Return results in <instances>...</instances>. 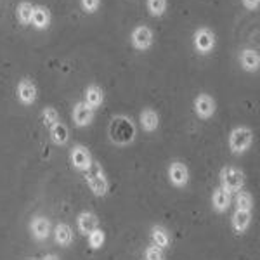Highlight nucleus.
<instances>
[{
	"label": "nucleus",
	"mask_w": 260,
	"mask_h": 260,
	"mask_svg": "<svg viewBox=\"0 0 260 260\" xmlns=\"http://www.w3.org/2000/svg\"><path fill=\"white\" fill-rule=\"evenodd\" d=\"M108 134H110V141L116 146H128L136 139V125L134 121L125 115L113 116L110 127H108Z\"/></svg>",
	"instance_id": "nucleus-1"
},
{
	"label": "nucleus",
	"mask_w": 260,
	"mask_h": 260,
	"mask_svg": "<svg viewBox=\"0 0 260 260\" xmlns=\"http://www.w3.org/2000/svg\"><path fill=\"white\" fill-rule=\"evenodd\" d=\"M83 177H85V182L89 186V189L92 191V194L98 196V198H103V196L108 194L110 191V179H108L106 172H104L103 165L99 161H92L90 169L87 172H83Z\"/></svg>",
	"instance_id": "nucleus-2"
},
{
	"label": "nucleus",
	"mask_w": 260,
	"mask_h": 260,
	"mask_svg": "<svg viewBox=\"0 0 260 260\" xmlns=\"http://www.w3.org/2000/svg\"><path fill=\"white\" fill-rule=\"evenodd\" d=\"M228 144L233 154H245L253 144V130L246 127V125H240V127L233 128L229 132Z\"/></svg>",
	"instance_id": "nucleus-3"
},
{
	"label": "nucleus",
	"mask_w": 260,
	"mask_h": 260,
	"mask_svg": "<svg viewBox=\"0 0 260 260\" xmlns=\"http://www.w3.org/2000/svg\"><path fill=\"white\" fill-rule=\"evenodd\" d=\"M219 180L222 189H225L231 194H236L245 187V172L234 165H225L220 169Z\"/></svg>",
	"instance_id": "nucleus-4"
},
{
	"label": "nucleus",
	"mask_w": 260,
	"mask_h": 260,
	"mask_svg": "<svg viewBox=\"0 0 260 260\" xmlns=\"http://www.w3.org/2000/svg\"><path fill=\"white\" fill-rule=\"evenodd\" d=\"M215 33H213L210 28L201 26L194 31V37H192V45H194L196 52L201 54V56H207L210 54L213 49H215Z\"/></svg>",
	"instance_id": "nucleus-5"
},
{
	"label": "nucleus",
	"mask_w": 260,
	"mask_h": 260,
	"mask_svg": "<svg viewBox=\"0 0 260 260\" xmlns=\"http://www.w3.org/2000/svg\"><path fill=\"white\" fill-rule=\"evenodd\" d=\"M92 161H94V158H92V153L90 149L87 148V146L83 144H75L73 148L70 151V163L71 167H73L77 172H87L90 169Z\"/></svg>",
	"instance_id": "nucleus-6"
},
{
	"label": "nucleus",
	"mask_w": 260,
	"mask_h": 260,
	"mask_svg": "<svg viewBox=\"0 0 260 260\" xmlns=\"http://www.w3.org/2000/svg\"><path fill=\"white\" fill-rule=\"evenodd\" d=\"M130 44H132L134 49L141 50V52L149 50L154 44L153 30H151L149 26H146V24H139V26H136L132 30V33H130Z\"/></svg>",
	"instance_id": "nucleus-7"
},
{
	"label": "nucleus",
	"mask_w": 260,
	"mask_h": 260,
	"mask_svg": "<svg viewBox=\"0 0 260 260\" xmlns=\"http://www.w3.org/2000/svg\"><path fill=\"white\" fill-rule=\"evenodd\" d=\"M167 174H169L170 184L174 187H177V189H182V187H186L189 184V169H187V165L184 161H172Z\"/></svg>",
	"instance_id": "nucleus-8"
},
{
	"label": "nucleus",
	"mask_w": 260,
	"mask_h": 260,
	"mask_svg": "<svg viewBox=\"0 0 260 260\" xmlns=\"http://www.w3.org/2000/svg\"><path fill=\"white\" fill-rule=\"evenodd\" d=\"M192 106H194L196 116L201 118V120H210L212 116L215 115V111H217L215 99H213L210 94H205V92H203V94L196 95Z\"/></svg>",
	"instance_id": "nucleus-9"
},
{
	"label": "nucleus",
	"mask_w": 260,
	"mask_h": 260,
	"mask_svg": "<svg viewBox=\"0 0 260 260\" xmlns=\"http://www.w3.org/2000/svg\"><path fill=\"white\" fill-rule=\"evenodd\" d=\"M30 233L35 241H45L52 234V224L45 215H35L30 222Z\"/></svg>",
	"instance_id": "nucleus-10"
},
{
	"label": "nucleus",
	"mask_w": 260,
	"mask_h": 260,
	"mask_svg": "<svg viewBox=\"0 0 260 260\" xmlns=\"http://www.w3.org/2000/svg\"><path fill=\"white\" fill-rule=\"evenodd\" d=\"M16 94H18V101L23 106H31V104H35L39 90H37L35 82L30 80V78H23V80H19L18 83Z\"/></svg>",
	"instance_id": "nucleus-11"
},
{
	"label": "nucleus",
	"mask_w": 260,
	"mask_h": 260,
	"mask_svg": "<svg viewBox=\"0 0 260 260\" xmlns=\"http://www.w3.org/2000/svg\"><path fill=\"white\" fill-rule=\"evenodd\" d=\"M94 115H95V111L87 106L83 101H78L73 106V111H71L73 123H75V127H78V128L89 127L92 121H94Z\"/></svg>",
	"instance_id": "nucleus-12"
},
{
	"label": "nucleus",
	"mask_w": 260,
	"mask_h": 260,
	"mask_svg": "<svg viewBox=\"0 0 260 260\" xmlns=\"http://www.w3.org/2000/svg\"><path fill=\"white\" fill-rule=\"evenodd\" d=\"M77 228L78 233L83 236H89L92 231H95L99 228V219L94 212H82L77 217Z\"/></svg>",
	"instance_id": "nucleus-13"
},
{
	"label": "nucleus",
	"mask_w": 260,
	"mask_h": 260,
	"mask_svg": "<svg viewBox=\"0 0 260 260\" xmlns=\"http://www.w3.org/2000/svg\"><path fill=\"white\" fill-rule=\"evenodd\" d=\"M231 203H233V194L228 192L222 187H215L212 192V208L215 210L217 213H224L229 210Z\"/></svg>",
	"instance_id": "nucleus-14"
},
{
	"label": "nucleus",
	"mask_w": 260,
	"mask_h": 260,
	"mask_svg": "<svg viewBox=\"0 0 260 260\" xmlns=\"http://www.w3.org/2000/svg\"><path fill=\"white\" fill-rule=\"evenodd\" d=\"M151 245H154V246H158L160 250H167V248H170V245H172V234H170V231L165 228V225H160V224H156V225H153L151 228Z\"/></svg>",
	"instance_id": "nucleus-15"
},
{
	"label": "nucleus",
	"mask_w": 260,
	"mask_h": 260,
	"mask_svg": "<svg viewBox=\"0 0 260 260\" xmlns=\"http://www.w3.org/2000/svg\"><path fill=\"white\" fill-rule=\"evenodd\" d=\"M139 123L144 132H156L158 127H160V115H158L156 110L153 108H144L139 115Z\"/></svg>",
	"instance_id": "nucleus-16"
},
{
	"label": "nucleus",
	"mask_w": 260,
	"mask_h": 260,
	"mask_svg": "<svg viewBox=\"0 0 260 260\" xmlns=\"http://www.w3.org/2000/svg\"><path fill=\"white\" fill-rule=\"evenodd\" d=\"M240 64L248 73H255L260 68V54L255 49H243L240 52Z\"/></svg>",
	"instance_id": "nucleus-17"
},
{
	"label": "nucleus",
	"mask_w": 260,
	"mask_h": 260,
	"mask_svg": "<svg viewBox=\"0 0 260 260\" xmlns=\"http://www.w3.org/2000/svg\"><path fill=\"white\" fill-rule=\"evenodd\" d=\"M83 103H85L89 108H92L94 111L98 110V108H101L104 103L103 89H101L99 85H95V83H90V85L85 89V92H83Z\"/></svg>",
	"instance_id": "nucleus-18"
},
{
	"label": "nucleus",
	"mask_w": 260,
	"mask_h": 260,
	"mask_svg": "<svg viewBox=\"0 0 260 260\" xmlns=\"http://www.w3.org/2000/svg\"><path fill=\"white\" fill-rule=\"evenodd\" d=\"M52 234H54V241H56L59 246H62V248L70 246L75 240L73 229H71V225L66 224V222H59V224L54 228Z\"/></svg>",
	"instance_id": "nucleus-19"
},
{
	"label": "nucleus",
	"mask_w": 260,
	"mask_h": 260,
	"mask_svg": "<svg viewBox=\"0 0 260 260\" xmlns=\"http://www.w3.org/2000/svg\"><path fill=\"white\" fill-rule=\"evenodd\" d=\"M251 224V212L245 210H234L231 217V228L236 234H245Z\"/></svg>",
	"instance_id": "nucleus-20"
},
{
	"label": "nucleus",
	"mask_w": 260,
	"mask_h": 260,
	"mask_svg": "<svg viewBox=\"0 0 260 260\" xmlns=\"http://www.w3.org/2000/svg\"><path fill=\"white\" fill-rule=\"evenodd\" d=\"M31 26L35 30H47L50 26V11L44 6H35L33 7V16H31Z\"/></svg>",
	"instance_id": "nucleus-21"
},
{
	"label": "nucleus",
	"mask_w": 260,
	"mask_h": 260,
	"mask_svg": "<svg viewBox=\"0 0 260 260\" xmlns=\"http://www.w3.org/2000/svg\"><path fill=\"white\" fill-rule=\"evenodd\" d=\"M49 136L50 141L56 146H66L70 142V130L61 120L57 123H54L52 127H49Z\"/></svg>",
	"instance_id": "nucleus-22"
},
{
	"label": "nucleus",
	"mask_w": 260,
	"mask_h": 260,
	"mask_svg": "<svg viewBox=\"0 0 260 260\" xmlns=\"http://www.w3.org/2000/svg\"><path fill=\"white\" fill-rule=\"evenodd\" d=\"M33 4L31 2H26V0H23V2L18 4V9H16V16H18V21L23 26H28V24H31V16H33Z\"/></svg>",
	"instance_id": "nucleus-23"
},
{
	"label": "nucleus",
	"mask_w": 260,
	"mask_h": 260,
	"mask_svg": "<svg viewBox=\"0 0 260 260\" xmlns=\"http://www.w3.org/2000/svg\"><path fill=\"white\" fill-rule=\"evenodd\" d=\"M234 207L236 210H245L251 212L253 210V196L248 191H240L234 194Z\"/></svg>",
	"instance_id": "nucleus-24"
},
{
	"label": "nucleus",
	"mask_w": 260,
	"mask_h": 260,
	"mask_svg": "<svg viewBox=\"0 0 260 260\" xmlns=\"http://www.w3.org/2000/svg\"><path fill=\"white\" fill-rule=\"evenodd\" d=\"M146 7L153 18H161L167 12V0H146Z\"/></svg>",
	"instance_id": "nucleus-25"
},
{
	"label": "nucleus",
	"mask_w": 260,
	"mask_h": 260,
	"mask_svg": "<svg viewBox=\"0 0 260 260\" xmlns=\"http://www.w3.org/2000/svg\"><path fill=\"white\" fill-rule=\"evenodd\" d=\"M87 241H89L90 250H99V248H103L104 241H106V234H104L103 229L98 228L95 231H92L89 236H87Z\"/></svg>",
	"instance_id": "nucleus-26"
},
{
	"label": "nucleus",
	"mask_w": 260,
	"mask_h": 260,
	"mask_svg": "<svg viewBox=\"0 0 260 260\" xmlns=\"http://www.w3.org/2000/svg\"><path fill=\"white\" fill-rule=\"evenodd\" d=\"M61 118H59V113H57L56 108L52 106H45L44 110H42V121H44L45 127H52L54 123H57Z\"/></svg>",
	"instance_id": "nucleus-27"
},
{
	"label": "nucleus",
	"mask_w": 260,
	"mask_h": 260,
	"mask_svg": "<svg viewBox=\"0 0 260 260\" xmlns=\"http://www.w3.org/2000/svg\"><path fill=\"white\" fill-rule=\"evenodd\" d=\"M144 260H165V255H163V250H160L158 246L149 245L144 250Z\"/></svg>",
	"instance_id": "nucleus-28"
},
{
	"label": "nucleus",
	"mask_w": 260,
	"mask_h": 260,
	"mask_svg": "<svg viewBox=\"0 0 260 260\" xmlns=\"http://www.w3.org/2000/svg\"><path fill=\"white\" fill-rule=\"evenodd\" d=\"M80 6H82L83 12H87V14H94V12L99 9L101 0H80Z\"/></svg>",
	"instance_id": "nucleus-29"
},
{
	"label": "nucleus",
	"mask_w": 260,
	"mask_h": 260,
	"mask_svg": "<svg viewBox=\"0 0 260 260\" xmlns=\"http://www.w3.org/2000/svg\"><path fill=\"white\" fill-rule=\"evenodd\" d=\"M241 4L248 11H257L258 6H260V0H241Z\"/></svg>",
	"instance_id": "nucleus-30"
},
{
	"label": "nucleus",
	"mask_w": 260,
	"mask_h": 260,
	"mask_svg": "<svg viewBox=\"0 0 260 260\" xmlns=\"http://www.w3.org/2000/svg\"><path fill=\"white\" fill-rule=\"evenodd\" d=\"M40 260H61V258L57 257L56 253H47V255H45L44 258H40Z\"/></svg>",
	"instance_id": "nucleus-31"
},
{
	"label": "nucleus",
	"mask_w": 260,
	"mask_h": 260,
	"mask_svg": "<svg viewBox=\"0 0 260 260\" xmlns=\"http://www.w3.org/2000/svg\"><path fill=\"white\" fill-rule=\"evenodd\" d=\"M28 260H39V258H28Z\"/></svg>",
	"instance_id": "nucleus-32"
}]
</instances>
